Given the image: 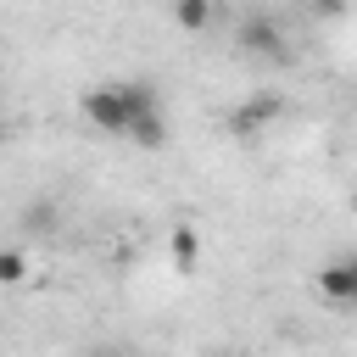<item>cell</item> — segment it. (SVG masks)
<instances>
[{
    "mask_svg": "<svg viewBox=\"0 0 357 357\" xmlns=\"http://www.w3.org/2000/svg\"><path fill=\"white\" fill-rule=\"evenodd\" d=\"M167 257H173L178 273H195V262H201V234H195L190 223H178V229L167 234Z\"/></svg>",
    "mask_w": 357,
    "mask_h": 357,
    "instance_id": "6",
    "label": "cell"
},
{
    "mask_svg": "<svg viewBox=\"0 0 357 357\" xmlns=\"http://www.w3.org/2000/svg\"><path fill=\"white\" fill-rule=\"evenodd\" d=\"M318 290H324L335 307L357 301V262H351V257H335L329 268H318Z\"/></svg>",
    "mask_w": 357,
    "mask_h": 357,
    "instance_id": "4",
    "label": "cell"
},
{
    "mask_svg": "<svg viewBox=\"0 0 357 357\" xmlns=\"http://www.w3.org/2000/svg\"><path fill=\"white\" fill-rule=\"evenodd\" d=\"M123 134H128L139 151H162V145H167V117H162V106H156V112H139Z\"/></svg>",
    "mask_w": 357,
    "mask_h": 357,
    "instance_id": "5",
    "label": "cell"
},
{
    "mask_svg": "<svg viewBox=\"0 0 357 357\" xmlns=\"http://www.w3.org/2000/svg\"><path fill=\"white\" fill-rule=\"evenodd\" d=\"M84 117L100 128V134H123L128 128V106H123V89L117 84H95V89H84Z\"/></svg>",
    "mask_w": 357,
    "mask_h": 357,
    "instance_id": "2",
    "label": "cell"
},
{
    "mask_svg": "<svg viewBox=\"0 0 357 357\" xmlns=\"http://www.w3.org/2000/svg\"><path fill=\"white\" fill-rule=\"evenodd\" d=\"M284 112V100L279 95H268V89H257L251 100H240L234 106V117H229V134L234 139H257V134H268V123Z\"/></svg>",
    "mask_w": 357,
    "mask_h": 357,
    "instance_id": "3",
    "label": "cell"
},
{
    "mask_svg": "<svg viewBox=\"0 0 357 357\" xmlns=\"http://www.w3.org/2000/svg\"><path fill=\"white\" fill-rule=\"evenodd\" d=\"M234 45L245 50V56H268V61H284L290 50H284V28H279V17H268V11H251L240 28H234Z\"/></svg>",
    "mask_w": 357,
    "mask_h": 357,
    "instance_id": "1",
    "label": "cell"
},
{
    "mask_svg": "<svg viewBox=\"0 0 357 357\" xmlns=\"http://www.w3.org/2000/svg\"><path fill=\"white\" fill-rule=\"evenodd\" d=\"M312 6H318V11H340L346 0H312Z\"/></svg>",
    "mask_w": 357,
    "mask_h": 357,
    "instance_id": "9",
    "label": "cell"
},
{
    "mask_svg": "<svg viewBox=\"0 0 357 357\" xmlns=\"http://www.w3.org/2000/svg\"><path fill=\"white\" fill-rule=\"evenodd\" d=\"M28 279V257L22 251H0V284H22Z\"/></svg>",
    "mask_w": 357,
    "mask_h": 357,
    "instance_id": "8",
    "label": "cell"
},
{
    "mask_svg": "<svg viewBox=\"0 0 357 357\" xmlns=\"http://www.w3.org/2000/svg\"><path fill=\"white\" fill-rule=\"evenodd\" d=\"M84 357H117V351H106V346H95V351H84Z\"/></svg>",
    "mask_w": 357,
    "mask_h": 357,
    "instance_id": "10",
    "label": "cell"
},
{
    "mask_svg": "<svg viewBox=\"0 0 357 357\" xmlns=\"http://www.w3.org/2000/svg\"><path fill=\"white\" fill-rule=\"evenodd\" d=\"M173 22H178L184 33H201V28L212 22V0H173Z\"/></svg>",
    "mask_w": 357,
    "mask_h": 357,
    "instance_id": "7",
    "label": "cell"
}]
</instances>
